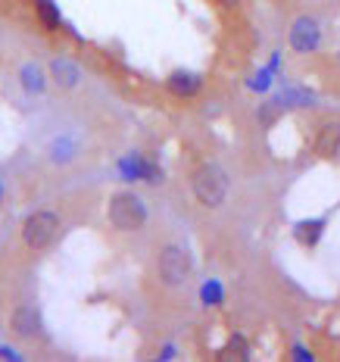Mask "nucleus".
I'll return each instance as SVG.
<instances>
[{"label": "nucleus", "instance_id": "1", "mask_svg": "<svg viewBox=\"0 0 340 362\" xmlns=\"http://www.w3.org/2000/svg\"><path fill=\"white\" fill-rule=\"evenodd\" d=\"M191 191L206 209H218L228 197V175L222 172V165L200 163L191 175Z\"/></svg>", "mask_w": 340, "mask_h": 362}, {"label": "nucleus", "instance_id": "2", "mask_svg": "<svg viewBox=\"0 0 340 362\" xmlns=\"http://www.w3.org/2000/svg\"><path fill=\"white\" fill-rule=\"evenodd\" d=\"M110 225L119 231H138L147 222V203H143L134 191H116L107 206Z\"/></svg>", "mask_w": 340, "mask_h": 362}, {"label": "nucleus", "instance_id": "3", "mask_svg": "<svg viewBox=\"0 0 340 362\" xmlns=\"http://www.w3.org/2000/svg\"><path fill=\"white\" fill-rule=\"evenodd\" d=\"M59 231H63V222H59V216L50 213V209H37V213H32L22 222V240H25V247H32V250H47L59 238Z\"/></svg>", "mask_w": 340, "mask_h": 362}, {"label": "nucleus", "instance_id": "4", "mask_svg": "<svg viewBox=\"0 0 340 362\" xmlns=\"http://www.w3.org/2000/svg\"><path fill=\"white\" fill-rule=\"evenodd\" d=\"M156 272H160V281L165 288H184L191 272H194V262H191V256H187L184 247L165 244L160 250V259H156Z\"/></svg>", "mask_w": 340, "mask_h": 362}, {"label": "nucleus", "instance_id": "5", "mask_svg": "<svg viewBox=\"0 0 340 362\" xmlns=\"http://www.w3.org/2000/svg\"><path fill=\"white\" fill-rule=\"evenodd\" d=\"M10 331L19 341H37V337H44V319H41V313H37V306L22 303L16 313L10 315Z\"/></svg>", "mask_w": 340, "mask_h": 362}, {"label": "nucleus", "instance_id": "6", "mask_svg": "<svg viewBox=\"0 0 340 362\" xmlns=\"http://www.w3.org/2000/svg\"><path fill=\"white\" fill-rule=\"evenodd\" d=\"M322 41V32H319V22H312L309 16L297 19L291 28V47L300 50V54H309L312 47H319Z\"/></svg>", "mask_w": 340, "mask_h": 362}, {"label": "nucleus", "instance_id": "7", "mask_svg": "<svg viewBox=\"0 0 340 362\" xmlns=\"http://www.w3.org/2000/svg\"><path fill=\"white\" fill-rule=\"evenodd\" d=\"M50 78H54L57 88L72 90V88H78V81H81V69L69 57H57L54 63H50Z\"/></svg>", "mask_w": 340, "mask_h": 362}, {"label": "nucleus", "instance_id": "8", "mask_svg": "<svg viewBox=\"0 0 340 362\" xmlns=\"http://www.w3.org/2000/svg\"><path fill=\"white\" fill-rule=\"evenodd\" d=\"M312 147H315V153H319V156H324V160L337 156V150H340V122H337V119H331V122H324L319 128Z\"/></svg>", "mask_w": 340, "mask_h": 362}, {"label": "nucleus", "instance_id": "9", "mask_svg": "<svg viewBox=\"0 0 340 362\" xmlns=\"http://www.w3.org/2000/svg\"><path fill=\"white\" fill-rule=\"evenodd\" d=\"M165 88L172 90L175 97H194V94H200V88H203V78L197 72H187V69H178V72H172L169 78H165Z\"/></svg>", "mask_w": 340, "mask_h": 362}, {"label": "nucleus", "instance_id": "10", "mask_svg": "<svg viewBox=\"0 0 340 362\" xmlns=\"http://www.w3.org/2000/svg\"><path fill=\"white\" fill-rule=\"evenodd\" d=\"M35 13L37 19H41V25L47 28V32H57L59 25H63V13H59V6L54 0H35Z\"/></svg>", "mask_w": 340, "mask_h": 362}, {"label": "nucleus", "instance_id": "11", "mask_svg": "<svg viewBox=\"0 0 340 362\" xmlns=\"http://www.w3.org/2000/svg\"><path fill=\"white\" fill-rule=\"evenodd\" d=\"M19 81H22V88H25L28 94H41V90L47 88V81H44V75H41V69H37L35 63L22 66V72H19Z\"/></svg>", "mask_w": 340, "mask_h": 362}, {"label": "nucleus", "instance_id": "12", "mask_svg": "<svg viewBox=\"0 0 340 362\" xmlns=\"http://www.w3.org/2000/svg\"><path fill=\"white\" fill-rule=\"evenodd\" d=\"M218 359H250V346H247V341L240 334H231V341L218 350Z\"/></svg>", "mask_w": 340, "mask_h": 362}, {"label": "nucleus", "instance_id": "13", "mask_svg": "<svg viewBox=\"0 0 340 362\" xmlns=\"http://www.w3.org/2000/svg\"><path fill=\"white\" fill-rule=\"evenodd\" d=\"M75 153H78V147L72 144V138H57L54 144H50V160L54 163H72L75 160Z\"/></svg>", "mask_w": 340, "mask_h": 362}, {"label": "nucleus", "instance_id": "14", "mask_svg": "<svg viewBox=\"0 0 340 362\" xmlns=\"http://www.w3.org/2000/svg\"><path fill=\"white\" fill-rule=\"evenodd\" d=\"M213 4L218 6V10H238L240 0H213Z\"/></svg>", "mask_w": 340, "mask_h": 362}, {"label": "nucleus", "instance_id": "15", "mask_svg": "<svg viewBox=\"0 0 340 362\" xmlns=\"http://www.w3.org/2000/svg\"><path fill=\"white\" fill-rule=\"evenodd\" d=\"M0 194H4V187H0Z\"/></svg>", "mask_w": 340, "mask_h": 362}]
</instances>
